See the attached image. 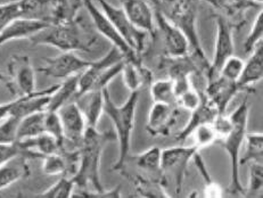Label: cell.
<instances>
[{
  "instance_id": "7402d4cb",
  "label": "cell",
  "mask_w": 263,
  "mask_h": 198,
  "mask_svg": "<svg viewBox=\"0 0 263 198\" xmlns=\"http://www.w3.org/2000/svg\"><path fill=\"white\" fill-rule=\"evenodd\" d=\"M161 148L153 146V147L144 150L140 154L129 155L125 165L128 163L134 164L137 169H139L144 173L148 174V178L165 182L161 168Z\"/></svg>"
},
{
  "instance_id": "f546056e",
  "label": "cell",
  "mask_w": 263,
  "mask_h": 198,
  "mask_svg": "<svg viewBox=\"0 0 263 198\" xmlns=\"http://www.w3.org/2000/svg\"><path fill=\"white\" fill-rule=\"evenodd\" d=\"M129 179L134 184L137 192L143 197H170L165 190L164 182L161 180L140 175H129Z\"/></svg>"
},
{
  "instance_id": "9c48e42d",
  "label": "cell",
  "mask_w": 263,
  "mask_h": 198,
  "mask_svg": "<svg viewBox=\"0 0 263 198\" xmlns=\"http://www.w3.org/2000/svg\"><path fill=\"white\" fill-rule=\"evenodd\" d=\"M83 7L87 9V13L89 15L91 23L93 25L95 30L97 31L99 35L104 36L105 39H107L112 47L119 49L122 55L125 57V61L130 62H141L135 51L130 48V46L125 43V40L122 38L118 30L113 27V24L109 22L106 15L104 14L102 9H99L96 4L92 0H83Z\"/></svg>"
},
{
  "instance_id": "5bb4252c",
  "label": "cell",
  "mask_w": 263,
  "mask_h": 198,
  "mask_svg": "<svg viewBox=\"0 0 263 198\" xmlns=\"http://www.w3.org/2000/svg\"><path fill=\"white\" fill-rule=\"evenodd\" d=\"M125 61V57L119 49L112 47L106 55H104L102 58L97 61H91L90 65L83 71L80 76H79V87H78V95L77 102L83 97L86 93L93 90L96 82L99 79L105 70H107L109 66H112L120 62Z\"/></svg>"
},
{
  "instance_id": "52a82bcc",
  "label": "cell",
  "mask_w": 263,
  "mask_h": 198,
  "mask_svg": "<svg viewBox=\"0 0 263 198\" xmlns=\"http://www.w3.org/2000/svg\"><path fill=\"white\" fill-rule=\"evenodd\" d=\"M156 32L161 35L163 57L165 58H180L191 56V46L188 39L177 25L160 8L154 9Z\"/></svg>"
},
{
  "instance_id": "ba28073f",
  "label": "cell",
  "mask_w": 263,
  "mask_h": 198,
  "mask_svg": "<svg viewBox=\"0 0 263 198\" xmlns=\"http://www.w3.org/2000/svg\"><path fill=\"white\" fill-rule=\"evenodd\" d=\"M197 153L199 152L193 145L173 146V147L162 149V173L164 179L166 175H170L173 181H175V188L177 194L181 191L188 165L194 160Z\"/></svg>"
},
{
  "instance_id": "44dd1931",
  "label": "cell",
  "mask_w": 263,
  "mask_h": 198,
  "mask_svg": "<svg viewBox=\"0 0 263 198\" xmlns=\"http://www.w3.org/2000/svg\"><path fill=\"white\" fill-rule=\"evenodd\" d=\"M249 60L244 62V69L237 81L241 91L252 90V87L262 81L263 77V46L257 45L250 53Z\"/></svg>"
},
{
  "instance_id": "3957f363",
  "label": "cell",
  "mask_w": 263,
  "mask_h": 198,
  "mask_svg": "<svg viewBox=\"0 0 263 198\" xmlns=\"http://www.w3.org/2000/svg\"><path fill=\"white\" fill-rule=\"evenodd\" d=\"M140 91L131 92L123 104L118 105L110 97L108 88L104 90V113L112 121L115 135L119 143V155L113 164V171L122 172L125 168V162L130 155L131 137L135 129L136 112L139 102Z\"/></svg>"
},
{
  "instance_id": "7a4b0ae2",
  "label": "cell",
  "mask_w": 263,
  "mask_h": 198,
  "mask_svg": "<svg viewBox=\"0 0 263 198\" xmlns=\"http://www.w3.org/2000/svg\"><path fill=\"white\" fill-rule=\"evenodd\" d=\"M34 46H51L61 51H85L90 53L97 48L99 34L90 19L79 16L70 23L50 25L30 39Z\"/></svg>"
},
{
  "instance_id": "f1b7e54d",
  "label": "cell",
  "mask_w": 263,
  "mask_h": 198,
  "mask_svg": "<svg viewBox=\"0 0 263 198\" xmlns=\"http://www.w3.org/2000/svg\"><path fill=\"white\" fill-rule=\"evenodd\" d=\"M46 111L36 112L23 117L20 121L17 130V142L33 138L45 132Z\"/></svg>"
},
{
  "instance_id": "d6a6232c",
  "label": "cell",
  "mask_w": 263,
  "mask_h": 198,
  "mask_svg": "<svg viewBox=\"0 0 263 198\" xmlns=\"http://www.w3.org/2000/svg\"><path fill=\"white\" fill-rule=\"evenodd\" d=\"M83 0H57L56 21L54 25L70 23L80 15Z\"/></svg>"
},
{
  "instance_id": "1f68e13d",
  "label": "cell",
  "mask_w": 263,
  "mask_h": 198,
  "mask_svg": "<svg viewBox=\"0 0 263 198\" xmlns=\"http://www.w3.org/2000/svg\"><path fill=\"white\" fill-rule=\"evenodd\" d=\"M188 139H192V145L198 152L210 147L219 140L212 123H204L196 127L189 134Z\"/></svg>"
},
{
  "instance_id": "60d3db41",
  "label": "cell",
  "mask_w": 263,
  "mask_h": 198,
  "mask_svg": "<svg viewBox=\"0 0 263 198\" xmlns=\"http://www.w3.org/2000/svg\"><path fill=\"white\" fill-rule=\"evenodd\" d=\"M45 132L56 138L63 146V142H64V134H63L62 122H61L59 113L57 112L46 111Z\"/></svg>"
},
{
  "instance_id": "8d00e7d4",
  "label": "cell",
  "mask_w": 263,
  "mask_h": 198,
  "mask_svg": "<svg viewBox=\"0 0 263 198\" xmlns=\"http://www.w3.org/2000/svg\"><path fill=\"white\" fill-rule=\"evenodd\" d=\"M244 69V61L237 56H230L221 66L218 76L233 82H237Z\"/></svg>"
},
{
  "instance_id": "e0dca14e",
  "label": "cell",
  "mask_w": 263,
  "mask_h": 198,
  "mask_svg": "<svg viewBox=\"0 0 263 198\" xmlns=\"http://www.w3.org/2000/svg\"><path fill=\"white\" fill-rule=\"evenodd\" d=\"M237 82L228 81L221 76L208 81L203 96L217 107L219 114H226L230 102L240 92Z\"/></svg>"
},
{
  "instance_id": "cb8c5ba5",
  "label": "cell",
  "mask_w": 263,
  "mask_h": 198,
  "mask_svg": "<svg viewBox=\"0 0 263 198\" xmlns=\"http://www.w3.org/2000/svg\"><path fill=\"white\" fill-rule=\"evenodd\" d=\"M121 75L130 92L139 91L145 85H151L153 81V74L143 65V62L125 61Z\"/></svg>"
},
{
  "instance_id": "e575fe53",
  "label": "cell",
  "mask_w": 263,
  "mask_h": 198,
  "mask_svg": "<svg viewBox=\"0 0 263 198\" xmlns=\"http://www.w3.org/2000/svg\"><path fill=\"white\" fill-rule=\"evenodd\" d=\"M249 184L245 188V197H254L263 190V163H249Z\"/></svg>"
},
{
  "instance_id": "d590c367",
  "label": "cell",
  "mask_w": 263,
  "mask_h": 198,
  "mask_svg": "<svg viewBox=\"0 0 263 198\" xmlns=\"http://www.w3.org/2000/svg\"><path fill=\"white\" fill-rule=\"evenodd\" d=\"M41 160H43L41 169H43V172L45 174L65 176L66 163H65L64 156H63V154L61 153V149L59 153L47 155Z\"/></svg>"
},
{
  "instance_id": "4316f807",
  "label": "cell",
  "mask_w": 263,
  "mask_h": 198,
  "mask_svg": "<svg viewBox=\"0 0 263 198\" xmlns=\"http://www.w3.org/2000/svg\"><path fill=\"white\" fill-rule=\"evenodd\" d=\"M104 90L90 91L81 97L86 99L83 106L80 107L83 114H85L88 127L97 128L99 120L104 114Z\"/></svg>"
},
{
  "instance_id": "83f0119b",
  "label": "cell",
  "mask_w": 263,
  "mask_h": 198,
  "mask_svg": "<svg viewBox=\"0 0 263 198\" xmlns=\"http://www.w3.org/2000/svg\"><path fill=\"white\" fill-rule=\"evenodd\" d=\"M244 150L240 153L239 165L249 163H263V134L262 132H246Z\"/></svg>"
},
{
  "instance_id": "7bdbcfd3",
  "label": "cell",
  "mask_w": 263,
  "mask_h": 198,
  "mask_svg": "<svg viewBox=\"0 0 263 198\" xmlns=\"http://www.w3.org/2000/svg\"><path fill=\"white\" fill-rule=\"evenodd\" d=\"M20 17V6L18 2H8L0 5V32L7 27V25Z\"/></svg>"
},
{
  "instance_id": "ee69618b",
  "label": "cell",
  "mask_w": 263,
  "mask_h": 198,
  "mask_svg": "<svg viewBox=\"0 0 263 198\" xmlns=\"http://www.w3.org/2000/svg\"><path fill=\"white\" fill-rule=\"evenodd\" d=\"M223 195V190L221 189V187L215 184L214 181H210L205 185L204 196L205 197H221Z\"/></svg>"
},
{
  "instance_id": "74e56055",
  "label": "cell",
  "mask_w": 263,
  "mask_h": 198,
  "mask_svg": "<svg viewBox=\"0 0 263 198\" xmlns=\"http://www.w3.org/2000/svg\"><path fill=\"white\" fill-rule=\"evenodd\" d=\"M262 36H263V12L262 8L260 9L259 14L256 15V17L253 22V25L250 30V33L247 35V38L244 41V51L247 54H250L255 47L262 43Z\"/></svg>"
},
{
  "instance_id": "681fc988",
  "label": "cell",
  "mask_w": 263,
  "mask_h": 198,
  "mask_svg": "<svg viewBox=\"0 0 263 198\" xmlns=\"http://www.w3.org/2000/svg\"><path fill=\"white\" fill-rule=\"evenodd\" d=\"M8 2H16V0H8Z\"/></svg>"
},
{
  "instance_id": "d6986e66",
  "label": "cell",
  "mask_w": 263,
  "mask_h": 198,
  "mask_svg": "<svg viewBox=\"0 0 263 198\" xmlns=\"http://www.w3.org/2000/svg\"><path fill=\"white\" fill-rule=\"evenodd\" d=\"M50 25L41 21L17 17L12 21L2 32H0V47L15 40L32 39L35 34L47 29Z\"/></svg>"
},
{
  "instance_id": "603a6c76",
  "label": "cell",
  "mask_w": 263,
  "mask_h": 198,
  "mask_svg": "<svg viewBox=\"0 0 263 198\" xmlns=\"http://www.w3.org/2000/svg\"><path fill=\"white\" fill-rule=\"evenodd\" d=\"M218 115H220V114L217 107L203 96L201 105L191 112V117L187 121L186 126L177 134L176 140L179 143H185L186 140H188L189 134H191L194 129L204 123H212Z\"/></svg>"
},
{
  "instance_id": "484cf974",
  "label": "cell",
  "mask_w": 263,
  "mask_h": 198,
  "mask_svg": "<svg viewBox=\"0 0 263 198\" xmlns=\"http://www.w3.org/2000/svg\"><path fill=\"white\" fill-rule=\"evenodd\" d=\"M79 76H80V74L67 77L62 83L57 85L56 89L50 93L49 103L46 111L57 112L65 104L77 101Z\"/></svg>"
},
{
  "instance_id": "4dcf8cb0",
  "label": "cell",
  "mask_w": 263,
  "mask_h": 198,
  "mask_svg": "<svg viewBox=\"0 0 263 198\" xmlns=\"http://www.w3.org/2000/svg\"><path fill=\"white\" fill-rule=\"evenodd\" d=\"M149 93L153 103L169 104V105L177 106L175 88H173V83L169 77L152 81L149 85Z\"/></svg>"
},
{
  "instance_id": "9a60e30c",
  "label": "cell",
  "mask_w": 263,
  "mask_h": 198,
  "mask_svg": "<svg viewBox=\"0 0 263 198\" xmlns=\"http://www.w3.org/2000/svg\"><path fill=\"white\" fill-rule=\"evenodd\" d=\"M179 108L175 105L153 103L146 122V131L152 137H167L175 127Z\"/></svg>"
},
{
  "instance_id": "277c9868",
  "label": "cell",
  "mask_w": 263,
  "mask_h": 198,
  "mask_svg": "<svg viewBox=\"0 0 263 198\" xmlns=\"http://www.w3.org/2000/svg\"><path fill=\"white\" fill-rule=\"evenodd\" d=\"M160 9L186 35L191 46L192 58L195 61L204 77L206 76L210 61L204 53L197 32L196 0H170Z\"/></svg>"
},
{
  "instance_id": "8992f818",
  "label": "cell",
  "mask_w": 263,
  "mask_h": 198,
  "mask_svg": "<svg viewBox=\"0 0 263 198\" xmlns=\"http://www.w3.org/2000/svg\"><path fill=\"white\" fill-rule=\"evenodd\" d=\"M97 3L101 6L104 14L106 15L109 22L113 24V27L118 30V32L122 35L130 48L133 49L137 56L140 60H143L147 47L149 46V39L152 36L137 29L135 25L130 22L127 14L122 7H117L108 3L107 0H97Z\"/></svg>"
},
{
  "instance_id": "ffe728a7",
  "label": "cell",
  "mask_w": 263,
  "mask_h": 198,
  "mask_svg": "<svg viewBox=\"0 0 263 198\" xmlns=\"http://www.w3.org/2000/svg\"><path fill=\"white\" fill-rule=\"evenodd\" d=\"M20 17L41 21L54 25L56 21L57 0H17Z\"/></svg>"
},
{
  "instance_id": "5b68a950",
  "label": "cell",
  "mask_w": 263,
  "mask_h": 198,
  "mask_svg": "<svg viewBox=\"0 0 263 198\" xmlns=\"http://www.w3.org/2000/svg\"><path fill=\"white\" fill-rule=\"evenodd\" d=\"M250 115V104L247 99H244L239 104V106L234 109V112L229 114L233 122V128L230 132L220 142L222 143V147L230 159V185L228 187V192L230 196H244L245 187L241 184L239 174V157L243 148V143L245 134L247 132V123H249Z\"/></svg>"
},
{
  "instance_id": "ac0fdd59",
  "label": "cell",
  "mask_w": 263,
  "mask_h": 198,
  "mask_svg": "<svg viewBox=\"0 0 263 198\" xmlns=\"http://www.w3.org/2000/svg\"><path fill=\"white\" fill-rule=\"evenodd\" d=\"M123 10L135 27L148 33L152 38L156 34L154 9L147 0H121Z\"/></svg>"
},
{
  "instance_id": "7c38bea8",
  "label": "cell",
  "mask_w": 263,
  "mask_h": 198,
  "mask_svg": "<svg viewBox=\"0 0 263 198\" xmlns=\"http://www.w3.org/2000/svg\"><path fill=\"white\" fill-rule=\"evenodd\" d=\"M8 88L17 97L28 96L35 91V70L30 56L15 54L8 62Z\"/></svg>"
},
{
  "instance_id": "836d02e7",
  "label": "cell",
  "mask_w": 263,
  "mask_h": 198,
  "mask_svg": "<svg viewBox=\"0 0 263 198\" xmlns=\"http://www.w3.org/2000/svg\"><path fill=\"white\" fill-rule=\"evenodd\" d=\"M74 187L76 184L72 178L61 176L48 189L44 190L36 196L43 198H70L74 196Z\"/></svg>"
},
{
  "instance_id": "ab89813d",
  "label": "cell",
  "mask_w": 263,
  "mask_h": 198,
  "mask_svg": "<svg viewBox=\"0 0 263 198\" xmlns=\"http://www.w3.org/2000/svg\"><path fill=\"white\" fill-rule=\"evenodd\" d=\"M20 121V118L10 115L0 122V144H13L17 142Z\"/></svg>"
},
{
  "instance_id": "30bf717a",
  "label": "cell",
  "mask_w": 263,
  "mask_h": 198,
  "mask_svg": "<svg viewBox=\"0 0 263 198\" xmlns=\"http://www.w3.org/2000/svg\"><path fill=\"white\" fill-rule=\"evenodd\" d=\"M62 122L64 142L63 146L66 149L80 148L83 135L88 128L82 109L77 101L65 104L57 111Z\"/></svg>"
},
{
  "instance_id": "7dc6e473",
  "label": "cell",
  "mask_w": 263,
  "mask_h": 198,
  "mask_svg": "<svg viewBox=\"0 0 263 198\" xmlns=\"http://www.w3.org/2000/svg\"><path fill=\"white\" fill-rule=\"evenodd\" d=\"M161 2H162V6H163V5H164V4H166V3H169V2H170V0H161Z\"/></svg>"
},
{
  "instance_id": "f35d334b",
  "label": "cell",
  "mask_w": 263,
  "mask_h": 198,
  "mask_svg": "<svg viewBox=\"0 0 263 198\" xmlns=\"http://www.w3.org/2000/svg\"><path fill=\"white\" fill-rule=\"evenodd\" d=\"M203 101V93L199 92L195 87H192L191 89L182 92L181 95L177 97L176 105L179 109H183V111L193 112L196 109Z\"/></svg>"
},
{
  "instance_id": "d4e9b609",
  "label": "cell",
  "mask_w": 263,
  "mask_h": 198,
  "mask_svg": "<svg viewBox=\"0 0 263 198\" xmlns=\"http://www.w3.org/2000/svg\"><path fill=\"white\" fill-rule=\"evenodd\" d=\"M29 161L24 156H17L0 166V191L28 178L31 173Z\"/></svg>"
},
{
  "instance_id": "2e32d148",
  "label": "cell",
  "mask_w": 263,
  "mask_h": 198,
  "mask_svg": "<svg viewBox=\"0 0 263 198\" xmlns=\"http://www.w3.org/2000/svg\"><path fill=\"white\" fill-rule=\"evenodd\" d=\"M217 10V15L223 17L233 25L234 29H239L245 23L246 13L250 9L259 7L262 8L261 4H257L253 0H203Z\"/></svg>"
},
{
  "instance_id": "c3c4849f",
  "label": "cell",
  "mask_w": 263,
  "mask_h": 198,
  "mask_svg": "<svg viewBox=\"0 0 263 198\" xmlns=\"http://www.w3.org/2000/svg\"><path fill=\"white\" fill-rule=\"evenodd\" d=\"M253 2L257 3V4H261L262 5V0H253Z\"/></svg>"
},
{
  "instance_id": "f6af8a7d",
  "label": "cell",
  "mask_w": 263,
  "mask_h": 198,
  "mask_svg": "<svg viewBox=\"0 0 263 198\" xmlns=\"http://www.w3.org/2000/svg\"><path fill=\"white\" fill-rule=\"evenodd\" d=\"M13 107V101L8 103L0 104V122L4 121L5 118L10 115V111H12Z\"/></svg>"
},
{
  "instance_id": "bcb514c9",
  "label": "cell",
  "mask_w": 263,
  "mask_h": 198,
  "mask_svg": "<svg viewBox=\"0 0 263 198\" xmlns=\"http://www.w3.org/2000/svg\"><path fill=\"white\" fill-rule=\"evenodd\" d=\"M5 80V75L3 74V72L0 71V82H3Z\"/></svg>"
},
{
  "instance_id": "8fae6325",
  "label": "cell",
  "mask_w": 263,
  "mask_h": 198,
  "mask_svg": "<svg viewBox=\"0 0 263 198\" xmlns=\"http://www.w3.org/2000/svg\"><path fill=\"white\" fill-rule=\"evenodd\" d=\"M215 27H217V34H215L214 53L212 61L210 62V67L205 79L210 81L218 76L221 66L230 56L234 55L235 43H234V27L228 21L219 15H213Z\"/></svg>"
},
{
  "instance_id": "b9f144b4",
  "label": "cell",
  "mask_w": 263,
  "mask_h": 198,
  "mask_svg": "<svg viewBox=\"0 0 263 198\" xmlns=\"http://www.w3.org/2000/svg\"><path fill=\"white\" fill-rule=\"evenodd\" d=\"M17 156H24V157L31 160L29 154L18 142L13 144H0V166L6 164Z\"/></svg>"
},
{
  "instance_id": "4fadbf2b",
  "label": "cell",
  "mask_w": 263,
  "mask_h": 198,
  "mask_svg": "<svg viewBox=\"0 0 263 198\" xmlns=\"http://www.w3.org/2000/svg\"><path fill=\"white\" fill-rule=\"evenodd\" d=\"M44 61L45 65L39 67L38 71L48 77L62 80L81 74L91 63L76 55L74 51H62L61 55Z\"/></svg>"
},
{
  "instance_id": "6da1fadb",
  "label": "cell",
  "mask_w": 263,
  "mask_h": 198,
  "mask_svg": "<svg viewBox=\"0 0 263 198\" xmlns=\"http://www.w3.org/2000/svg\"><path fill=\"white\" fill-rule=\"evenodd\" d=\"M117 140L115 132L103 131L88 127L80 148V164L73 176L76 186L82 189L83 197H120L121 187L105 190L101 179L102 156L106 145Z\"/></svg>"
}]
</instances>
